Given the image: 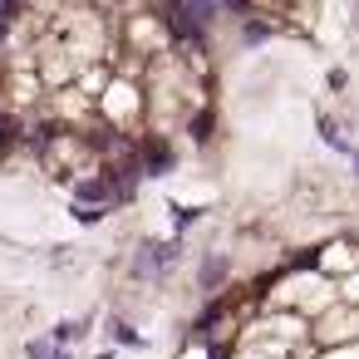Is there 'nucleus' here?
<instances>
[{
  "label": "nucleus",
  "instance_id": "f257e3e1",
  "mask_svg": "<svg viewBox=\"0 0 359 359\" xmlns=\"http://www.w3.org/2000/svg\"><path fill=\"white\" fill-rule=\"evenodd\" d=\"M40 148H45L50 172H60V177H74L79 168L94 163V143H84V138H74V133H50Z\"/></svg>",
  "mask_w": 359,
  "mask_h": 359
},
{
  "label": "nucleus",
  "instance_id": "f03ea898",
  "mask_svg": "<svg viewBox=\"0 0 359 359\" xmlns=\"http://www.w3.org/2000/svg\"><path fill=\"white\" fill-rule=\"evenodd\" d=\"M99 114H104L109 123L128 128V123L143 114V89H138L133 79H109V84H104V99H99Z\"/></svg>",
  "mask_w": 359,
  "mask_h": 359
},
{
  "label": "nucleus",
  "instance_id": "7ed1b4c3",
  "mask_svg": "<svg viewBox=\"0 0 359 359\" xmlns=\"http://www.w3.org/2000/svg\"><path fill=\"white\" fill-rule=\"evenodd\" d=\"M138 148H143V168H148V172H168V168H172V153H168V143L148 138V143H138Z\"/></svg>",
  "mask_w": 359,
  "mask_h": 359
},
{
  "label": "nucleus",
  "instance_id": "20e7f679",
  "mask_svg": "<svg viewBox=\"0 0 359 359\" xmlns=\"http://www.w3.org/2000/svg\"><path fill=\"white\" fill-rule=\"evenodd\" d=\"M226 280V261L222 256H207V266H202V290H212V285H222Z\"/></svg>",
  "mask_w": 359,
  "mask_h": 359
},
{
  "label": "nucleus",
  "instance_id": "39448f33",
  "mask_svg": "<svg viewBox=\"0 0 359 359\" xmlns=\"http://www.w3.org/2000/svg\"><path fill=\"white\" fill-rule=\"evenodd\" d=\"M79 334H84V320H65V325L50 330V344H74Z\"/></svg>",
  "mask_w": 359,
  "mask_h": 359
},
{
  "label": "nucleus",
  "instance_id": "423d86ee",
  "mask_svg": "<svg viewBox=\"0 0 359 359\" xmlns=\"http://www.w3.org/2000/svg\"><path fill=\"white\" fill-rule=\"evenodd\" d=\"M25 354H30V359H65V349H50V339H30Z\"/></svg>",
  "mask_w": 359,
  "mask_h": 359
},
{
  "label": "nucleus",
  "instance_id": "0eeeda50",
  "mask_svg": "<svg viewBox=\"0 0 359 359\" xmlns=\"http://www.w3.org/2000/svg\"><path fill=\"white\" fill-rule=\"evenodd\" d=\"M114 339H118V344H128V349H138V344H143V339H138V330H128L123 320H114Z\"/></svg>",
  "mask_w": 359,
  "mask_h": 359
},
{
  "label": "nucleus",
  "instance_id": "6e6552de",
  "mask_svg": "<svg viewBox=\"0 0 359 359\" xmlns=\"http://www.w3.org/2000/svg\"><path fill=\"white\" fill-rule=\"evenodd\" d=\"M266 35H271V25H261V20H246V40H251V45H261Z\"/></svg>",
  "mask_w": 359,
  "mask_h": 359
},
{
  "label": "nucleus",
  "instance_id": "1a4fd4ad",
  "mask_svg": "<svg viewBox=\"0 0 359 359\" xmlns=\"http://www.w3.org/2000/svg\"><path fill=\"white\" fill-rule=\"evenodd\" d=\"M0 153H6V138H0Z\"/></svg>",
  "mask_w": 359,
  "mask_h": 359
},
{
  "label": "nucleus",
  "instance_id": "9d476101",
  "mask_svg": "<svg viewBox=\"0 0 359 359\" xmlns=\"http://www.w3.org/2000/svg\"><path fill=\"white\" fill-rule=\"evenodd\" d=\"M104 359H109V354H104Z\"/></svg>",
  "mask_w": 359,
  "mask_h": 359
},
{
  "label": "nucleus",
  "instance_id": "9b49d317",
  "mask_svg": "<svg viewBox=\"0 0 359 359\" xmlns=\"http://www.w3.org/2000/svg\"><path fill=\"white\" fill-rule=\"evenodd\" d=\"M354 163H359V158H354Z\"/></svg>",
  "mask_w": 359,
  "mask_h": 359
}]
</instances>
